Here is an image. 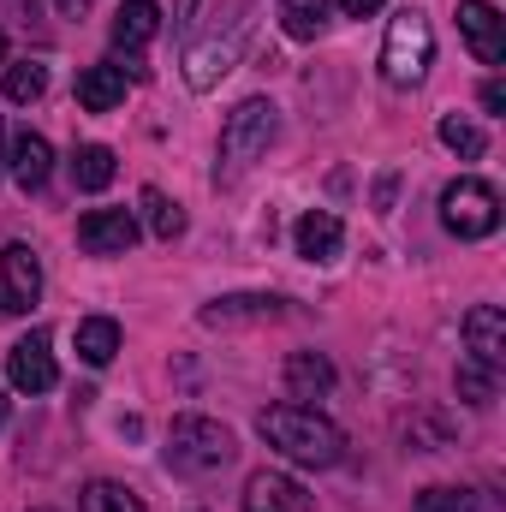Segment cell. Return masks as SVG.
Segmentation results:
<instances>
[{
  "label": "cell",
  "mask_w": 506,
  "mask_h": 512,
  "mask_svg": "<svg viewBox=\"0 0 506 512\" xmlns=\"http://www.w3.org/2000/svg\"><path fill=\"white\" fill-rule=\"evenodd\" d=\"M256 429H262V441L280 453V459H292V465H316V471H328V465H340V453H346V435H340V423L334 417H322L316 405H268L262 417H256Z\"/></svg>",
  "instance_id": "6da1fadb"
},
{
  "label": "cell",
  "mask_w": 506,
  "mask_h": 512,
  "mask_svg": "<svg viewBox=\"0 0 506 512\" xmlns=\"http://www.w3.org/2000/svg\"><path fill=\"white\" fill-rule=\"evenodd\" d=\"M441 143H447L453 155H465V161H477V155L489 149L483 126H471V120H459V114H447V120H441Z\"/></svg>",
  "instance_id": "d4e9b609"
},
{
  "label": "cell",
  "mask_w": 506,
  "mask_h": 512,
  "mask_svg": "<svg viewBox=\"0 0 506 512\" xmlns=\"http://www.w3.org/2000/svg\"><path fill=\"white\" fill-rule=\"evenodd\" d=\"M334 387V364L322 352H292L286 358V393L292 399H322Z\"/></svg>",
  "instance_id": "e0dca14e"
},
{
  "label": "cell",
  "mask_w": 506,
  "mask_h": 512,
  "mask_svg": "<svg viewBox=\"0 0 506 512\" xmlns=\"http://www.w3.org/2000/svg\"><path fill=\"white\" fill-rule=\"evenodd\" d=\"M239 48H245V24H233L227 36H209V42H197V48L185 54V84H191V90H215V84L233 72Z\"/></svg>",
  "instance_id": "52a82bcc"
},
{
  "label": "cell",
  "mask_w": 506,
  "mask_h": 512,
  "mask_svg": "<svg viewBox=\"0 0 506 512\" xmlns=\"http://www.w3.org/2000/svg\"><path fill=\"white\" fill-rule=\"evenodd\" d=\"M245 512H316V501L304 495L298 477L286 471H256L245 483Z\"/></svg>",
  "instance_id": "7c38bea8"
},
{
  "label": "cell",
  "mask_w": 506,
  "mask_h": 512,
  "mask_svg": "<svg viewBox=\"0 0 506 512\" xmlns=\"http://www.w3.org/2000/svg\"><path fill=\"white\" fill-rule=\"evenodd\" d=\"M0 423H6V393H0Z\"/></svg>",
  "instance_id": "836d02e7"
},
{
  "label": "cell",
  "mask_w": 506,
  "mask_h": 512,
  "mask_svg": "<svg viewBox=\"0 0 506 512\" xmlns=\"http://www.w3.org/2000/svg\"><path fill=\"white\" fill-rule=\"evenodd\" d=\"M334 6H340L346 18H370V12H381V6H387V0H334Z\"/></svg>",
  "instance_id": "83f0119b"
},
{
  "label": "cell",
  "mask_w": 506,
  "mask_h": 512,
  "mask_svg": "<svg viewBox=\"0 0 506 512\" xmlns=\"http://www.w3.org/2000/svg\"><path fill=\"white\" fill-rule=\"evenodd\" d=\"M48 90V72L36 66V60H18V66H6V102H36Z\"/></svg>",
  "instance_id": "4316f807"
},
{
  "label": "cell",
  "mask_w": 506,
  "mask_h": 512,
  "mask_svg": "<svg viewBox=\"0 0 506 512\" xmlns=\"http://www.w3.org/2000/svg\"><path fill=\"white\" fill-rule=\"evenodd\" d=\"M435 66V30L417 6H405L393 24H387V42H381V78L393 90H411L423 84V72Z\"/></svg>",
  "instance_id": "277c9868"
},
{
  "label": "cell",
  "mask_w": 506,
  "mask_h": 512,
  "mask_svg": "<svg viewBox=\"0 0 506 512\" xmlns=\"http://www.w3.org/2000/svg\"><path fill=\"white\" fill-rule=\"evenodd\" d=\"M233 459H239V441H233L227 423L197 417V411L173 417V429H167V465H173L179 477H215V471H227Z\"/></svg>",
  "instance_id": "7a4b0ae2"
},
{
  "label": "cell",
  "mask_w": 506,
  "mask_h": 512,
  "mask_svg": "<svg viewBox=\"0 0 506 512\" xmlns=\"http://www.w3.org/2000/svg\"><path fill=\"white\" fill-rule=\"evenodd\" d=\"M459 30H465L471 54H477L483 66H501L506 60V18L489 0H459Z\"/></svg>",
  "instance_id": "30bf717a"
},
{
  "label": "cell",
  "mask_w": 506,
  "mask_h": 512,
  "mask_svg": "<svg viewBox=\"0 0 506 512\" xmlns=\"http://www.w3.org/2000/svg\"><path fill=\"white\" fill-rule=\"evenodd\" d=\"M30 512H54V507H30Z\"/></svg>",
  "instance_id": "e575fe53"
},
{
  "label": "cell",
  "mask_w": 506,
  "mask_h": 512,
  "mask_svg": "<svg viewBox=\"0 0 506 512\" xmlns=\"http://www.w3.org/2000/svg\"><path fill=\"white\" fill-rule=\"evenodd\" d=\"M114 352H120V322L114 316H84L78 322V358L90 370H102V364H114Z\"/></svg>",
  "instance_id": "d6986e66"
},
{
  "label": "cell",
  "mask_w": 506,
  "mask_h": 512,
  "mask_svg": "<svg viewBox=\"0 0 506 512\" xmlns=\"http://www.w3.org/2000/svg\"><path fill=\"white\" fill-rule=\"evenodd\" d=\"M84 512H143V495L126 483L96 477V483H84Z\"/></svg>",
  "instance_id": "cb8c5ba5"
},
{
  "label": "cell",
  "mask_w": 506,
  "mask_h": 512,
  "mask_svg": "<svg viewBox=\"0 0 506 512\" xmlns=\"http://www.w3.org/2000/svg\"><path fill=\"white\" fill-rule=\"evenodd\" d=\"M155 30H161V6L155 0H126L114 12V48H126V54H137Z\"/></svg>",
  "instance_id": "ac0fdd59"
},
{
  "label": "cell",
  "mask_w": 506,
  "mask_h": 512,
  "mask_svg": "<svg viewBox=\"0 0 506 512\" xmlns=\"http://www.w3.org/2000/svg\"><path fill=\"white\" fill-rule=\"evenodd\" d=\"M441 227L453 239H489L501 227V191L489 179H453L441 191Z\"/></svg>",
  "instance_id": "5b68a950"
},
{
  "label": "cell",
  "mask_w": 506,
  "mask_h": 512,
  "mask_svg": "<svg viewBox=\"0 0 506 512\" xmlns=\"http://www.w3.org/2000/svg\"><path fill=\"white\" fill-rule=\"evenodd\" d=\"M0 66H6V30H0Z\"/></svg>",
  "instance_id": "d6a6232c"
},
{
  "label": "cell",
  "mask_w": 506,
  "mask_h": 512,
  "mask_svg": "<svg viewBox=\"0 0 506 512\" xmlns=\"http://www.w3.org/2000/svg\"><path fill=\"white\" fill-rule=\"evenodd\" d=\"M78 102H84L90 114H114V108L126 102V72H120V60L84 66V72H78Z\"/></svg>",
  "instance_id": "9a60e30c"
},
{
  "label": "cell",
  "mask_w": 506,
  "mask_h": 512,
  "mask_svg": "<svg viewBox=\"0 0 506 512\" xmlns=\"http://www.w3.org/2000/svg\"><path fill=\"white\" fill-rule=\"evenodd\" d=\"M6 173H12V185H18V191H42V185H48V173H54V149H48V137L18 131V137L6 143Z\"/></svg>",
  "instance_id": "4fadbf2b"
},
{
  "label": "cell",
  "mask_w": 506,
  "mask_h": 512,
  "mask_svg": "<svg viewBox=\"0 0 506 512\" xmlns=\"http://www.w3.org/2000/svg\"><path fill=\"white\" fill-rule=\"evenodd\" d=\"M286 316V298H268V292H239V298H215L197 310L203 328H239V322H280Z\"/></svg>",
  "instance_id": "8fae6325"
},
{
  "label": "cell",
  "mask_w": 506,
  "mask_h": 512,
  "mask_svg": "<svg viewBox=\"0 0 506 512\" xmlns=\"http://www.w3.org/2000/svg\"><path fill=\"white\" fill-rule=\"evenodd\" d=\"M411 512H477V495L471 489H453V483H435V489H423Z\"/></svg>",
  "instance_id": "484cf974"
},
{
  "label": "cell",
  "mask_w": 506,
  "mask_h": 512,
  "mask_svg": "<svg viewBox=\"0 0 506 512\" xmlns=\"http://www.w3.org/2000/svg\"><path fill=\"white\" fill-rule=\"evenodd\" d=\"M465 340H471V358H483V364H506V316L495 304H477L471 316H465Z\"/></svg>",
  "instance_id": "2e32d148"
},
{
  "label": "cell",
  "mask_w": 506,
  "mask_h": 512,
  "mask_svg": "<svg viewBox=\"0 0 506 512\" xmlns=\"http://www.w3.org/2000/svg\"><path fill=\"white\" fill-rule=\"evenodd\" d=\"M0 167H6V126H0Z\"/></svg>",
  "instance_id": "1f68e13d"
},
{
  "label": "cell",
  "mask_w": 506,
  "mask_h": 512,
  "mask_svg": "<svg viewBox=\"0 0 506 512\" xmlns=\"http://www.w3.org/2000/svg\"><path fill=\"white\" fill-rule=\"evenodd\" d=\"M114 173H120V161H114L108 143H84V149L72 155V185H78V191H108Z\"/></svg>",
  "instance_id": "ffe728a7"
},
{
  "label": "cell",
  "mask_w": 506,
  "mask_h": 512,
  "mask_svg": "<svg viewBox=\"0 0 506 512\" xmlns=\"http://www.w3.org/2000/svg\"><path fill=\"white\" fill-rule=\"evenodd\" d=\"M78 245L90 256H126L137 245V215L131 209H90L78 221Z\"/></svg>",
  "instance_id": "9c48e42d"
},
{
  "label": "cell",
  "mask_w": 506,
  "mask_h": 512,
  "mask_svg": "<svg viewBox=\"0 0 506 512\" xmlns=\"http://www.w3.org/2000/svg\"><path fill=\"white\" fill-rule=\"evenodd\" d=\"M292 239H298V256H310V262H334V256H340V245H346V227H340V215L310 209V215H298Z\"/></svg>",
  "instance_id": "5bb4252c"
},
{
  "label": "cell",
  "mask_w": 506,
  "mask_h": 512,
  "mask_svg": "<svg viewBox=\"0 0 506 512\" xmlns=\"http://www.w3.org/2000/svg\"><path fill=\"white\" fill-rule=\"evenodd\" d=\"M137 209H143V227H149V233H155L161 245H173V239L185 233V209H179V203H173L167 191H155V185H149V191L137 197Z\"/></svg>",
  "instance_id": "44dd1931"
},
{
  "label": "cell",
  "mask_w": 506,
  "mask_h": 512,
  "mask_svg": "<svg viewBox=\"0 0 506 512\" xmlns=\"http://www.w3.org/2000/svg\"><path fill=\"white\" fill-rule=\"evenodd\" d=\"M483 108H489V114H506V84H495V78L483 84Z\"/></svg>",
  "instance_id": "f1b7e54d"
},
{
  "label": "cell",
  "mask_w": 506,
  "mask_h": 512,
  "mask_svg": "<svg viewBox=\"0 0 506 512\" xmlns=\"http://www.w3.org/2000/svg\"><path fill=\"white\" fill-rule=\"evenodd\" d=\"M274 131H280L274 102H262V96L239 102V108L227 114V126H221V167H215V179H221V185H233L239 173H251V161L268 155Z\"/></svg>",
  "instance_id": "3957f363"
},
{
  "label": "cell",
  "mask_w": 506,
  "mask_h": 512,
  "mask_svg": "<svg viewBox=\"0 0 506 512\" xmlns=\"http://www.w3.org/2000/svg\"><path fill=\"white\" fill-rule=\"evenodd\" d=\"M453 387H459V399H465V405H489V399L501 393V370H495V364H483V358H459Z\"/></svg>",
  "instance_id": "603a6c76"
},
{
  "label": "cell",
  "mask_w": 506,
  "mask_h": 512,
  "mask_svg": "<svg viewBox=\"0 0 506 512\" xmlns=\"http://www.w3.org/2000/svg\"><path fill=\"white\" fill-rule=\"evenodd\" d=\"M42 298V262L30 245H6L0 251V316H30V304Z\"/></svg>",
  "instance_id": "8992f818"
},
{
  "label": "cell",
  "mask_w": 506,
  "mask_h": 512,
  "mask_svg": "<svg viewBox=\"0 0 506 512\" xmlns=\"http://www.w3.org/2000/svg\"><path fill=\"white\" fill-rule=\"evenodd\" d=\"M54 6H60L66 18H84V12H90V0H54Z\"/></svg>",
  "instance_id": "4dcf8cb0"
},
{
  "label": "cell",
  "mask_w": 506,
  "mask_h": 512,
  "mask_svg": "<svg viewBox=\"0 0 506 512\" xmlns=\"http://www.w3.org/2000/svg\"><path fill=\"white\" fill-rule=\"evenodd\" d=\"M191 24H197V0H179L173 6V30H191Z\"/></svg>",
  "instance_id": "f546056e"
},
{
  "label": "cell",
  "mask_w": 506,
  "mask_h": 512,
  "mask_svg": "<svg viewBox=\"0 0 506 512\" xmlns=\"http://www.w3.org/2000/svg\"><path fill=\"white\" fill-rule=\"evenodd\" d=\"M280 30L292 36V42H316L322 30H328V0H280Z\"/></svg>",
  "instance_id": "7402d4cb"
},
{
  "label": "cell",
  "mask_w": 506,
  "mask_h": 512,
  "mask_svg": "<svg viewBox=\"0 0 506 512\" xmlns=\"http://www.w3.org/2000/svg\"><path fill=\"white\" fill-rule=\"evenodd\" d=\"M6 382L18 387V393H48V387L60 382L54 352H48V334H24V340L6 352Z\"/></svg>",
  "instance_id": "ba28073f"
}]
</instances>
